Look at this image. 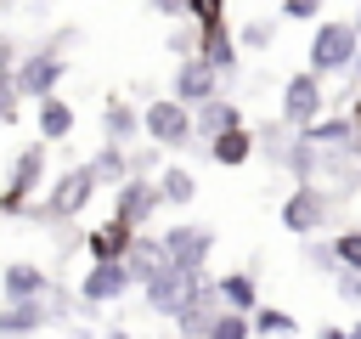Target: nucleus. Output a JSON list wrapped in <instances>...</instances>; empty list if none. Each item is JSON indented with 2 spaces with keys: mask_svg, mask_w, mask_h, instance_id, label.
Returning a JSON list of instances; mask_svg holds the SVG:
<instances>
[{
  "mask_svg": "<svg viewBox=\"0 0 361 339\" xmlns=\"http://www.w3.org/2000/svg\"><path fill=\"white\" fill-rule=\"evenodd\" d=\"M102 192V181H96V170L90 164H68L51 186H45V198L23 215V220H45V226H62V220H79L85 209H90V198Z\"/></svg>",
  "mask_w": 361,
  "mask_h": 339,
  "instance_id": "f257e3e1",
  "label": "nucleus"
},
{
  "mask_svg": "<svg viewBox=\"0 0 361 339\" xmlns=\"http://www.w3.org/2000/svg\"><path fill=\"white\" fill-rule=\"evenodd\" d=\"M45 164H51V147L34 136V141L11 158V170H6V186H0V220H23V215L39 203V192H45Z\"/></svg>",
  "mask_w": 361,
  "mask_h": 339,
  "instance_id": "f03ea898",
  "label": "nucleus"
},
{
  "mask_svg": "<svg viewBox=\"0 0 361 339\" xmlns=\"http://www.w3.org/2000/svg\"><path fill=\"white\" fill-rule=\"evenodd\" d=\"M355 51H361L355 23H344V17H322L316 34H310V51H305V68H310L316 79H327V73H350Z\"/></svg>",
  "mask_w": 361,
  "mask_h": 339,
  "instance_id": "7ed1b4c3",
  "label": "nucleus"
},
{
  "mask_svg": "<svg viewBox=\"0 0 361 339\" xmlns=\"http://www.w3.org/2000/svg\"><path fill=\"white\" fill-rule=\"evenodd\" d=\"M344 203V192H333L327 198V186L322 181H293V192L282 198V209H276V220H282V232H293V237H316L327 220H333V209Z\"/></svg>",
  "mask_w": 361,
  "mask_h": 339,
  "instance_id": "20e7f679",
  "label": "nucleus"
},
{
  "mask_svg": "<svg viewBox=\"0 0 361 339\" xmlns=\"http://www.w3.org/2000/svg\"><path fill=\"white\" fill-rule=\"evenodd\" d=\"M62 79H68V51H56V45H34V51H23L17 68H11V85H17L23 102H45V96H56Z\"/></svg>",
  "mask_w": 361,
  "mask_h": 339,
  "instance_id": "39448f33",
  "label": "nucleus"
},
{
  "mask_svg": "<svg viewBox=\"0 0 361 339\" xmlns=\"http://www.w3.org/2000/svg\"><path fill=\"white\" fill-rule=\"evenodd\" d=\"M322 113H327V85H322L310 68L288 73V85H282V102H276V119H282L288 130H310Z\"/></svg>",
  "mask_w": 361,
  "mask_h": 339,
  "instance_id": "423d86ee",
  "label": "nucleus"
},
{
  "mask_svg": "<svg viewBox=\"0 0 361 339\" xmlns=\"http://www.w3.org/2000/svg\"><path fill=\"white\" fill-rule=\"evenodd\" d=\"M141 136L152 147H192L197 130H192V107H180L175 96H152L141 107Z\"/></svg>",
  "mask_w": 361,
  "mask_h": 339,
  "instance_id": "0eeeda50",
  "label": "nucleus"
},
{
  "mask_svg": "<svg viewBox=\"0 0 361 339\" xmlns=\"http://www.w3.org/2000/svg\"><path fill=\"white\" fill-rule=\"evenodd\" d=\"M158 209H164L158 175H130V181H118V186H113V215H118L124 226L147 232V226L158 220Z\"/></svg>",
  "mask_w": 361,
  "mask_h": 339,
  "instance_id": "6e6552de",
  "label": "nucleus"
},
{
  "mask_svg": "<svg viewBox=\"0 0 361 339\" xmlns=\"http://www.w3.org/2000/svg\"><path fill=\"white\" fill-rule=\"evenodd\" d=\"M158 237H164L169 266H180V271H209L214 226H203V220H175V226H169V232H158Z\"/></svg>",
  "mask_w": 361,
  "mask_h": 339,
  "instance_id": "1a4fd4ad",
  "label": "nucleus"
},
{
  "mask_svg": "<svg viewBox=\"0 0 361 339\" xmlns=\"http://www.w3.org/2000/svg\"><path fill=\"white\" fill-rule=\"evenodd\" d=\"M135 288V277H130V266L124 260H90V271L79 277V305L85 311H102V305H118L124 294Z\"/></svg>",
  "mask_w": 361,
  "mask_h": 339,
  "instance_id": "9d476101",
  "label": "nucleus"
},
{
  "mask_svg": "<svg viewBox=\"0 0 361 339\" xmlns=\"http://www.w3.org/2000/svg\"><path fill=\"white\" fill-rule=\"evenodd\" d=\"M203 277H209V271H180V266H164L152 282H141V299H147V311H152V316H169V322H175V311L197 294V282H203Z\"/></svg>",
  "mask_w": 361,
  "mask_h": 339,
  "instance_id": "9b49d317",
  "label": "nucleus"
},
{
  "mask_svg": "<svg viewBox=\"0 0 361 339\" xmlns=\"http://www.w3.org/2000/svg\"><path fill=\"white\" fill-rule=\"evenodd\" d=\"M169 96H175L180 107H203V102L220 96V73H214L203 56H180L175 73H169Z\"/></svg>",
  "mask_w": 361,
  "mask_h": 339,
  "instance_id": "f8f14e48",
  "label": "nucleus"
},
{
  "mask_svg": "<svg viewBox=\"0 0 361 339\" xmlns=\"http://www.w3.org/2000/svg\"><path fill=\"white\" fill-rule=\"evenodd\" d=\"M220 311H226L220 305V288H214V277H203L197 294L175 311V339H209V328L220 322Z\"/></svg>",
  "mask_w": 361,
  "mask_h": 339,
  "instance_id": "ddd939ff",
  "label": "nucleus"
},
{
  "mask_svg": "<svg viewBox=\"0 0 361 339\" xmlns=\"http://www.w3.org/2000/svg\"><path fill=\"white\" fill-rule=\"evenodd\" d=\"M51 271L39 266V260H6L0 266V305H11V299H51Z\"/></svg>",
  "mask_w": 361,
  "mask_h": 339,
  "instance_id": "4468645a",
  "label": "nucleus"
},
{
  "mask_svg": "<svg viewBox=\"0 0 361 339\" xmlns=\"http://www.w3.org/2000/svg\"><path fill=\"white\" fill-rule=\"evenodd\" d=\"M51 299H11V305H0V339H34V333H45L51 328Z\"/></svg>",
  "mask_w": 361,
  "mask_h": 339,
  "instance_id": "2eb2a0df",
  "label": "nucleus"
},
{
  "mask_svg": "<svg viewBox=\"0 0 361 339\" xmlns=\"http://www.w3.org/2000/svg\"><path fill=\"white\" fill-rule=\"evenodd\" d=\"M135 237H141L135 226H124L118 215H107V220H96V226H90L79 243H85V254H90V260H124Z\"/></svg>",
  "mask_w": 361,
  "mask_h": 339,
  "instance_id": "dca6fc26",
  "label": "nucleus"
},
{
  "mask_svg": "<svg viewBox=\"0 0 361 339\" xmlns=\"http://www.w3.org/2000/svg\"><path fill=\"white\" fill-rule=\"evenodd\" d=\"M192 28H197V23H192ZM237 51H243V45H237V34H231L226 23L197 28V56H203V62H209L220 79H231V73H237Z\"/></svg>",
  "mask_w": 361,
  "mask_h": 339,
  "instance_id": "f3484780",
  "label": "nucleus"
},
{
  "mask_svg": "<svg viewBox=\"0 0 361 339\" xmlns=\"http://www.w3.org/2000/svg\"><path fill=\"white\" fill-rule=\"evenodd\" d=\"M73 124H79V113H73V102L56 90V96H45V102H34V136L45 141V147H56V141H68L73 136Z\"/></svg>",
  "mask_w": 361,
  "mask_h": 339,
  "instance_id": "a211bd4d",
  "label": "nucleus"
},
{
  "mask_svg": "<svg viewBox=\"0 0 361 339\" xmlns=\"http://www.w3.org/2000/svg\"><path fill=\"white\" fill-rule=\"evenodd\" d=\"M102 136H107L113 147H130V141L141 136V107L124 102V96H107V102H102Z\"/></svg>",
  "mask_w": 361,
  "mask_h": 339,
  "instance_id": "6ab92c4d",
  "label": "nucleus"
},
{
  "mask_svg": "<svg viewBox=\"0 0 361 339\" xmlns=\"http://www.w3.org/2000/svg\"><path fill=\"white\" fill-rule=\"evenodd\" d=\"M237 124H243V107H237V102H226V96H214V102L192 107V130H197V141H203V147H209L214 136L237 130Z\"/></svg>",
  "mask_w": 361,
  "mask_h": 339,
  "instance_id": "aec40b11",
  "label": "nucleus"
},
{
  "mask_svg": "<svg viewBox=\"0 0 361 339\" xmlns=\"http://www.w3.org/2000/svg\"><path fill=\"white\" fill-rule=\"evenodd\" d=\"M254 147H259V136H254L248 124H237V130H226V136H214V141H209L203 153H209V158H214L220 170H243V164L254 158Z\"/></svg>",
  "mask_w": 361,
  "mask_h": 339,
  "instance_id": "412c9836",
  "label": "nucleus"
},
{
  "mask_svg": "<svg viewBox=\"0 0 361 339\" xmlns=\"http://www.w3.org/2000/svg\"><path fill=\"white\" fill-rule=\"evenodd\" d=\"M214 288H220V305L226 311H243V316H254L265 299H259V282H254V271H226V277H214Z\"/></svg>",
  "mask_w": 361,
  "mask_h": 339,
  "instance_id": "4be33fe9",
  "label": "nucleus"
},
{
  "mask_svg": "<svg viewBox=\"0 0 361 339\" xmlns=\"http://www.w3.org/2000/svg\"><path fill=\"white\" fill-rule=\"evenodd\" d=\"M124 266H130L135 288H141V282H152V277L169 266V254H164V237H135V243H130V254H124Z\"/></svg>",
  "mask_w": 361,
  "mask_h": 339,
  "instance_id": "5701e85b",
  "label": "nucleus"
},
{
  "mask_svg": "<svg viewBox=\"0 0 361 339\" xmlns=\"http://www.w3.org/2000/svg\"><path fill=\"white\" fill-rule=\"evenodd\" d=\"M158 192H164V209H186L197 198V175L186 164H164L158 170Z\"/></svg>",
  "mask_w": 361,
  "mask_h": 339,
  "instance_id": "b1692460",
  "label": "nucleus"
},
{
  "mask_svg": "<svg viewBox=\"0 0 361 339\" xmlns=\"http://www.w3.org/2000/svg\"><path fill=\"white\" fill-rule=\"evenodd\" d=\"M85 164L96 170V181H102V186H118V181H130V147H113V141H102V147H96Z\"/></svg>",
  "mask_w": 361,
  "mask_h": 339,
  "instance_id": "393cba45",
  "label": "nucleus"
},
{
  "mask_svg": "<svg viewBox=\"0 0 361 339\" xmlns=\"http://www.w3.org/2000/svg\"><path fill=\"white\" fill-rule=\"evenodd\" d=\"M248 322H254V333H259V339H293V333H299V316H293V311H282V305H259Z\"/></svg>",
  "mask_w": 361,
  "mask_h": 339,
  "instance_id": "a878e982",
  "label": "nucleus"
},
{
  "mask_svg": "<svg viewBox=\"0 0 361 339\" xmlns=\"http://www.w3.org/2000/svg\"><path fill=\"white\" fill-rule=\"evenodd\" d=\"M237 45H243V51H271V45H276V23H271V17H248V23L237 28Z\"/></svg>",
  "mask_w": 361,
  "mask_h": 339,
  "instance_id": "bb28decb",
  "label": "nucleus"
},
{
  "mask_svg": "<svg viewBox=\"0 0 361 339\" xmlns=\"http://www.w3.org/2000/svg\"><path fill=\"white\" fill-rule=\"evenodd\" d=\"M333 260L350 266V271H361V226H344V232L333 237Z\"/></svg>",
  "mask_w": 361,
  "mask_h": 339,
  "instance_id": "cd10ccee",
  "label": "nucleus"
},
{
  "mask_svg": "<svg viewBox=\"0 0 361 339\" xmlns=\"http://www.w3.org/2000/svg\"><path fill=\"white\" fill-rule=\"evenodd\" d=\"M209 339H254V322L243 311H220V322L209 328Z\"/></svg>",
  "mask_w": 361,
  "mask_h": 339,
  "instance_id": "c85d7f7f",
  "label": "nucleus"
},
{
  "mask_svg": "<svg viewBox=\"0 0 361 339\" xmlns=\"http://www.w3.org/2000/svg\"><path fill=\"white\" fill-rule=\"evenodd\" d=\"M333 294H338L344 305H361V271H350V266H338V271H333Z\"/></svg>",
  "mask_w": 361,
  "mask_h": 339,
  "instance_id": "c756f323",
  "label": "nucleus"
},
{
  "mask_svg": "<svg viewBox=\"0 0 361 339\" xmlns=\"http://www.w3.org/2000/svg\"><path fill=\"white\" fill-rule=\"evenodd\" d=\"M186 17H192L197 28H209V23H226V0H186Z\"/></svg>",
  "mask_w": 361,
  "mask_h": 339,
  "instance_id": "7c9ffc66",
  "label": "nucleus"
},
{
  "mask_svg": "<svg viewBox=\"0 0 361 339\" xmlns=\"http://www.w3.org/2000/svg\"><path fill=\"white\" fill-rule=\"evenodd\" d=\"M299 254H305V266H316V271H338L333 243H310V237H305V249H299Z\"/></svg>",
  "mask_w": 361,
  "mask_h": 339,
  "instance_id": "2f4dec72",
  "label": "nucleus"
},
{
  "mask_svg": "<svg viewBox=\"0 0 361 339\" xmlns=\"http://www.w3.org/2000/svg\"><path fill=\"white\" fill-rule=\"evenodd\" d=\"M17 113H23V96H17V85H11V79H0V130H6V124H17Z\"/></svg>",
  "mask_w": 361,
  "mask_h": 339,
  "instance_id": "473e14b6",
  "label": "nucleus"
},
{
  "mask_svg": "<svg viewBox=\"0 0 361 339\" xmlns=\"http://www.w3.org/2000/svg\"><path fill=\"white\" fill-rule=\"evenodd\" d=\"M316 11H322V0H282V17L288 23H322Z\"/></svg>",
  "mask_w": 361,
  "mask_h": 339,
  "instance_id": "72a5a7b5",
  "label": "nucleus"
},
{
  "mask_svg": "<svg viewBox=\"0 0 361 339\" xmlns=\"http://www.w3.org/2000/svg\"><path fill=\"white\" fill-rule=\"evenodd\" d=\"M164 164H158V147H135L130 153V175H158Z\"/></svg>",
  "mask_w": 361,
  "mask_h": 339,
  "instance_id": "f704fd0d",
  "label": "nucleus"
},
{
  "mask_svg": "<svg viewBox=\"0 0 361 339\" xmlns=\"http://www.w3.org/2000/svg\"><path fill=\"white\" fill-rule=\"evenodd\" d=\"M17 56H23V45H17V34H6V28H0V79H11V68H17Z\"/></svg>",
  "mask_w": 361,
  "mask_h": 339,
  "instance_id": "c9c22d12",
  "label": "nucleus"
},
{
  "mask_svg": "<svg viewBox=\"0 0 361 339\" xmlns=\"http://www.w3.org/2000/svg\"><path fill=\"white\" fill-rule=\"evenodd\" d=\"M147 6H152L158 17H169V23H180V17H186V0H147Z\"/></svg>",
  "mask_w": 361,
  "mask_h": 339,
  "instance_id": "e433bc0d",
  "label": "nucleus"
},
{
  "mask_svg": "<svg viewBox=\"0 0 361 339\" xmlns=\"http://www.w3.org/2000/svg\"><path fill=\"white\" fill-rule=\"evenodd\" d=\"M45 45H56V51H73V45H79V28H73V23H68V28H56V34H51V40H45Z\"/></svg>",
  "mask_w": 361,
  "mask_h": 339,
  "instance_id": "4c0bfd02",
  "label": "nucleus"
},
{
  "mask_svg": "<svg viewBox=\"0 0 361 339\" xmlns=\"http://www.w3.org/2000/svg\"><path fill=\"white\" fill-rule=\"evenodd\" d=\"M316 339H350V328H316Z\"/></svg>",
  "mask_w": 361,
  "mask_h": 339,
  "instance_id": "58836bf2",
  "label": "nucleus"
},
{
  "mask_svg": "<svg viewBox=\"0 0 361 339\" xmlns=\"http://www.w3.org/2000/svg\"><path fill=\"white\" fill-rule=\"evenodd\" d=\"M102 339H141V333H130V328H107Z\"/></svg>",
  "mask_w": 361,
  "mask_h": 339,
  "instance_id": "ea45409f",
  "label": "nucleus"
},
{
  "mask_svg": "<svg viewBox=\"0 0 361 339\" xmlns=\"http://www.w3.org/2000/svg\"><path fill=\"white\" fill-rule=\"evenodd\" d=\"M350 79H355V90H361V51H355V62H350Z\"/></svg>",
  "mask_w": 361,
  "mask_h": 339,
  "instance_id": "a19ab883",
  "label": "nucleus"
},
{
  "mask_svg": "<svg viewBox=\"0 0 361 339\" xmlns=\"http://www.w3.org/2000/svg\"><path fill=\"white\" fill-rule=\"evenodd\" d=\"M350 23H355V34H361V0H355V17H350Z\"/></svg>",
  "mask_w": 361,
  "mask_h": 339,
  "instance_id": "79ce46f5",
  "label": "nucleus"
},
{
  "mask_svg": "<svg viewBox=\"0 0 361 339\" xmlns=\"http://www.w3.org/2000/svg\"><path fill=\"white\" fill-rule=\"evenodd\" d=\"M350 113H355V119H361V90H355V102H350Z\"/></svg>",
  "mask_w": 361,
  "mask_h": 339,
  "instance_id": "37998d69",
  "label": "nucleus"
},
{
  "mask_svg": "<svg viewBox=\"0 0 361 339\" xmlns=\"http://www.w3.org/2000/svg\"><path fill=\"white\" fill-rule=\"evenodd\" d=\"M350 339H361V322H355V328H350Z\"/></svg>",
  "mask_w": 361,
  "mask_h": 339,
  "instance_id": "c03bdc74",
  "label": "nucleus"
},
{
  "mask_svg": "<svg viewBox=\"0 0 361 339\" xmlns=\"http://www.w3.org/2000/svg\"><path fill=\"white\" fill-rule=\"evenodd\" d=\"M355 181H361V164H355Z\"/></svg>",
  "mask_w": 361,
  "mask_h": 339,
  "instance_id": "a18cd8bd",
  "label": "nucleus"
}]
</instances>
